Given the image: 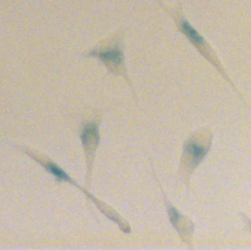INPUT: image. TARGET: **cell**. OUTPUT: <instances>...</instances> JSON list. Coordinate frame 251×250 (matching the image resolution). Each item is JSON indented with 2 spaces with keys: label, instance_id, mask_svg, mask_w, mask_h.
<instances>
[{
  "label": "cell",
  "instance_id": "1",
  "mask_svg": "<svg viewBox=\"0 0 251 250\" xmlns=\"http://www.w3.org/2000/svg\"><path fill=\"white\" fill-rule=\"evenodd\" d=\"M213 133L208 127H202L190 134L184 141L178 169V175L188 187L190 175L208 155L212 145Z\"/></svg>",
  "mask_w": 251,
  "mask_h": 250
},
{
  "label": "cell",
  "instance_id": "2",
  "mask_svg": "<svg viewBox=\"0 0 251 250\" xmlns=\"http://www.w3.org/2000/svg\"><path fill=\"white\" fill-rule=\"evenodd\" d=\"M157 2L160 4V6H162L166 11H168V13L172 16V18L174 19L176 25L177 27V29L188 39V41L195 47V49L215 68L217 69V71L222 75V76L232 86V88L238 93L239 91L236 89L235 85L233 84V82L229 79V77L227 76V75L226 74L225 69L223 68L217 53L214 51V49L210 46V44L206 41V39L195 29L194 26L191 25V24L186 20L185 16L183 15V12L181 10V5L180 3L177 4L176 7L175 8H168L166 7L164 4H162L159 0H157Z\"/></svg>",
  "mask_w": 251,
  "mask_h": 250
},
{
  "label": "cell",
  "instance_id": "3",
  "mask_svg": "<svg viewBox=\"0 0 251 250\" xmlns=\"http://www.w3.org/2000/svg\"><path fill=\"white\" fill-rule=\"evenodd\" d=\"M86 57H94L100 60L104 64L109 73L115 75L124 76L130 85V88L133 90V87L127 75L125 62L123 34L117 33L105 44L95 47L89 52H87Z\"/></svg>",
  "mask_w": 251,
  "mask_h": 250
},
{
  "label": "cell",
  "instance_id": "4",
  "mask_svg": "<svg viewBox=\"0 0 251 250\" xmlns=\"http://www.w3.org/2000/svg\"><path fill=\"white\" fill-rule=\"evenodd\" d=\"M99 124L100 120L95 118L94 120L85 121L80 125L79 138L85 155L86 161V181L88 186L91 181V173L93 168V162L96 150L100 142V133H99Z\"/></svg>",
  "mask_w": 251,
  "mask_h": 250
},
{
  "label": "cell",
  "instance_id": "5",
  "mask_svg": "<svg viewBox=\"0 0 251 250\" xmlns=\"http://www.w3.org/2000/svg\"><path fill=\"white\" fill-rule=\"evenodd\" d=\"M152 173H153V176L155 177L157 183L159 184V187H160L161 192L163 194V198H164V202H165V207L167 209V213H168V217H169L170 223L175 227L176 231L177 232V234L181 238L182 242H184L185 244L190 246L191 245L192 234H193V231H194V224H193V222L188 217H186L183 214H181L171 203V201L167 198V196H166V194H165V192H164V190H163V188H162V186L160 184V181H159L158 177L155 175L153 167H152Z\"/></svg>",
  "mask_w": 251,
  "mask_h": 250
},
{
  "label": "cell",
  "instance_id": "6",
  "mask_svg": "<svg viewBox=\"0 0 251 250\" xmlns=\"http://www.w3.org/2000/svg\"><path fill=\"white\" fill-rule=\"evenodd\" d=\"M241 216H242V219H243V221H244V223L246 224V226H247V228L251 231V220H249L245 215H243V214H241Z\"/></svg>",
  "mask_w": 251,
  "mask_h": 250
}]
</instances>
